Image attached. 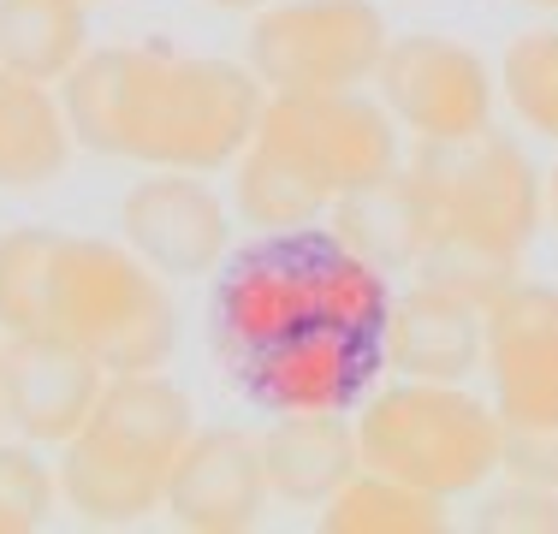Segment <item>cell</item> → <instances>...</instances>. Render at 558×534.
Masks as SVG:
<instances>
[{
	"label": "cell",
	"mask_w": 558,
	"mask_h": 534,
	"mask_svg": "<svg viewBox=\"0 0 558 534\" xmlns=\"http://www.w3.org/2000/svg\"><path fill=\"white\" fill-rule=\"evenodd\" d=\"M547 220L558 226V167L547 172Z\"/></svg>",
	"instance_id": "cell-27"
},
{
	"label": "cell",
	"mask_w": 558,
	"mask_h": 534,
	"mask_svg": "<svg viewBox=\"0 0 558 534\" xmlns=\"http://www.w3.org/2000/svg\"><path fill=\"white\" fill-rule=\"evenodd\" d=\"M387 43L375 0H268L250 24L244 65L268 89H363Z\"/></svg>",
	"instance_id": "cell-8"
},
{
	"label": "cell",
	"mask_w": 558,
	"mask_h": 534,
	"mask_svg": "<svg viewBox=\"0 0 558 534\" xmlns=\"http://www.w3.org/2000/svg\"><path fill=\"white\" fill-rule=\"evenodd\" d=\"M499 96L517 125L558 143V24H529L499 53Z\"/></svg>",
	"instance_id": "cell-22"
},
{
	"label": "cell",
	"mask_w": 558,
	"mask_h": 534,
	"mask_svg": "<svg viewBox=\"0 0 558 534\" xmlns=\"http://www.w3.org/2000/svg\"><path fill=\"white\" fill-rule=\"evenodd\" d=\"M60 226H12L0 232V339L48 332V298H54Z\"/></svg>",
	"instance_id": "cell-21"
},
{
	"label": "cell",
	"mask_w": 558,
	"mask_h": 534,
	"mask_svg": "<svg viewBox=\"0 0 558 534\" xmlns=\"http://www.w3.org/2000/svg\"><path fill=\"white\" fill-rule=\"evenodd\" d=\"M410 172L434 220V250L416 274L470 286L482 298L517 279V262L547 220V172H535L523 143L505 131H482L470 143H416Z\"/></svg>",
	"instance_id": "cell-4"
},
{
	"label": "cell",
	"mask_w": 558,
	"mask_h": 534,
	"mask_svg": "<svg viewBox=\"0 0 558 534\" xmlns=\"http://www.w3.org/2000/svg\"><path fill=\"white\" fill-rule=\"evenodd\" d=\"M322 534H440L446 529V499L410 487L398 475L356 470L315 517Z\"/></svg>",
	"instance_id": "cell-20"
},
{
	"label": "cell",
	"mask_w": 558,
	"mask_h": 534,
	"mask_svg": "<svg viewBox=\"0 0 558 534\" xmlns=\"http://www.w3.org/2000/svg\"><path fill=\"white\" fill-rule=\"evenodd\" d=\"M487 303L494 298H482L470 286L416 274L410 291H392L387 327H380L387 374H410V380H470V368H482Z\"/></svg>",
	"instance_id": "cell-15"
},
{
	"label": "cell",
	"mask_w": 558,
	"mask_h": 534,
	"mask_svg": "<svg viewBox=\"0 0 558 534\" xmlns=\"http://www.w3.org/2000/svg\"><path fill=\"white\" fill-rule=\"evenodd\" d=\"M89 53L84 0H0V72L60 84Z\"/></svg>",
	"instance_id": "cell-19"
},
{
	"label": "cell",
	"mask_w": 558,
	"mask_h": 534,
	"mask_svg": "<svg viewBox=\"0 0 558 534\" xmlns=\"http://www.w3.org/2000/svg\"><path fill=\"white\" fill-rule=\"evenodd\" d=\"M499 475H517V481H541V487H558V427H547V434H505Z\"/></svg>",
	"instance_id": "cell-25"
},
{
	"label": "cell",
	"mask_w": 558,
	"mask_h": 534,
	"mask_svg": "<svg viewBox=\"0 0 558 534\" xmlns=\"http://www.w3.org/2000/svg\"><path fill=\"white\" fill-rule=\"evenodd\" d=\"M262 463H268L274 499L322 511L344 481L363 470L356 422L351 416H274V427L262 434Z\"/></svg>",
	"instance_id": "cell-17"
},
{
	"label": "cell",
	"mask_w": 558,
	"mask_h": 534,
	"mask_svg": "<svg viewBox=\"0 0 558 534\" xmlns=\"http://www.w3.org/2000/svg\"><path fill=\"white\" fill-rule=\"evenodd\" d=\"M375 96L392 113V125L410 131L416 143H470L494 131L499 77L470 43L416 31L387 43L375 65Z\"/></svg>",
	"instance_id": "cell-10"
},
{
	"label": "cell",
	"mask_w": 558,
	"mask_h": 534,
	"mask_svg": "<svg viewBox=\"0 0 558 534\" xmlns=\"http://www.w3.org/2000/svg\"><path fill=\"white\" fill-rule=\"evenodd\" d=\"M108 368L60 332L0 339V416L31 446H65L96 410Z\"/></svg>",
	"instance_id": "cell-13"
},
{
	"label": "cell",
	"mask_w": 558,
	"mask_h": 534,
	"mask_svg": "<svg viewBox=\"0 0 558 534\" xmlns=\"http://www.w3.org/2000/svg\"><path fill=\"white\" fill-rule=\"evenodd\" d=\"M475 529H482V534H558V487L505 475V487H494L482 499Z\"/></svg>",
	"instance_id": "cell-24"
},
{
	"label": "cell",
	"mask_w": 558,
	"mask_h": 534,
	"mask_svg": "<svg viewBox=\"0 0 558 534\" xmlns=\"http://www.w3.org/2000/svg\"><path fill=\"white\" fill-rule=\"evenodd\" d=\"M523 7H541V12H558V0H523Z\"/></svg>",
	"instance_id": "cell-28"
},
{
	"label": "cell",
	"mask_w": 558,
	"mask_h": 534,
	"mask_svg": "<svg viewBox=\"0 0 558 534\" xmlns=\"http://www.w3.org/2000/svg\"><path fill=\"white\" fill-rule=\"evenodd\" d=\"M60 499L54 463H43V446L0 439V534H31L48 523Z\"/></svg>",
	"instance_id": "cell-23"
},
{
	"label": "cell",
	"mask_w": 558,
	"mask_h": 534,
	"mask_svg": "<svg viewBox=\"0 0 558 534\" xmlns=\"http://www.w3.org/2000/svg\"><path fill=\"white\" fill-rule=\"evenodd\" d=\"M208 7H215V12H262L268 0H208Z\"/></svg>",
	"instance_id": "cell-26"
},
{
	"label": "cell",
	"mask_w": 558,
	"mask_h": 534,
	"mask_svg": "<svg viewBox=\"0 0 558 534\" xmlns=\"http://www.w3.org/2000/svg\"><path fill=\"white\" fill-rule=\"evenodd\" d=\"M482 368L505 434L558 427V286L505 279L487 303Z\"/></svg>",
	"instance_id": "cell-11"
},
{
	"label": "cell",
	"mask_w": 558,
	"mask_h": 534,
	"mask_svg": "<svg viewBox=\"0 0 558 534\" xmlns=\"http://www.w3.org/2000/svg\"><path fill=\"white\" fill-rule=\"evenodd\" d=\"M327 226L344 238L351 250H363L368 262H380L387 274H416L434 250V220L428 203H422L416 172L398 160L392 172L344 191L333 208H327Z\"/></svg>",
	"instance_id": "cell-16"
},
{
	"label": "cell",
	"mask_w": 558,
	"mask_h": 534,
	"mask_svg": "<svg viewBox=\"0 0 558 534\" xmlns=\"http://www.w3.org/2000/svg\"><path fill=\"white\" fill-rule=\"evenodd\" d=\"M268 499L274 487H268V463H262V434L196 427L167 475L161 511L196 534H244L262 523Z\"/></svg>",
	"instance_id": "cell-14"
},
{
	"label": "cell",
	"mask_w": 558,
	"mask_h": 534,
	"mask_svg": "<svg viewBox=\"0 0 558 534\" xmlns=\"http://www.w3.org/2000/svg\"><path fill=\"white\" fill-rule=\"evenodd\" d=\"M191 434H196V410L179 380H167L161 368L108 374L96 410L60 446L54 463L60 499L84 523L101 529L143 523V517L161 511L167 475Z\"/></svg>",
	"instance_id": "cell-5"
},
{
	"label": "cell",
	"mask_w": 558,
	"mask_h": 534,
	"mask_svg": "<svg viewBox=\"0 0 558 534\" xmlns=\"http://www.w3.org/2000/svg\"><path fill=\"white\" fill-rule=\"evenodd\" d=\"M119 244L137 250L167 279H208L232 250V208L203 172L149 167L119 196Z\"/></svg>",
	"instance_id": "cell-12"
},
{
	"label": "cell",
	"mask_w": 558,
	"mask_h": 534,
	"mask_svg": "<svg viewBox=\"0 0 558 534\" xmlns=\"http://www.w3.org/2000/svg\"><path fill=\"white\" fill-rule=\"evenodd\" d=\"M84 7H108V0H84Z\"/></svg>",
	"instance_id": "cell-29"
},
{
	"label": "cell",
	"mask_w": 558,
	"mask_h": 534,
	"mask_svg": "<svg viewBox=\"0 0 558 534\" xmlns=\"http://www.w3.org/2000/svg\"><path fill=\"white\" fill-rule=\"evenodd\" d=\"M60 101L77 149L137 167L220 172L256 137L262 84L250 65L167 43L89 48L60 77Z\"/></svg>",
	"instance_id": "cell-1"
},
{
	"label": "cell",
	"mask_w": 558,
	"mask_h": 534,
	"mask_svg": "<svg viewBox=\"0 0 558 534\" xmlns=\"http://www.w3.org/2000/svg\"><path fill=\"white\" fill-rule=\"evenodd\" d=\"M208 291V339L220 363L256 356L303 327H356L380 332L392 310V274L351 250L333 226H274L250 244L226 250Z\"/></svg>",
	"instance_id": "cell-2"
},
{
	"label": "cell",
	"mask_w": 558,
	"mask_h": 534,
	"mask_svg": "<svg viewBox=\"0 0 558 534\" xmlns=\"http://www.w3.org/2000/svg\"><path fill=\"white\" fill-rule=\"evenodd\" d=\"M0 422H7V416H0Z\"/></svg>",
	"instance_id": "cell-30"
},
{
	"label": "cell",
	"mask_w": 558,
	"mask_h": 534,
	"mask_svg": "<svg viewBox=\"0 0 558 534\" xmlns=\"http://www.w3.org/2000/svg\"><path fill=\"white\" fill-rule=\"evenodd\" d=\"M48 332L89 351L108 374L161 368L179 344V303L137 250L108 238H60Z\"/></svg>",
	"instance_id": "cell-7"
},
{
	"label": "cell",
	"mask_w": 558,
	"mask_h": 534,
	"mask_svg": "<svg viewBox=\"0 0 558 534\" xmlns=\"http://www.w3.org/2000/svg\"><path fill=\"white\" fill-rule=\"evenodd\" d=\"M398 167V125L363 89H268L250 149L232 160V208L256 232L327 220L344 191Z\"/></svg>",
	"instance_id": "cell-3"
},
{
	"label": "cell",
	"mask_w": 558,
	"mask_h": 534,
	"mask_svg": "<svg viewBox=\"0 0 558 534\" xmlns=\"http://www.w3.org/2000/svg\"><path fill=\"white\" fill-rule=\"evenodd\" d=\"M72 119L54 84L0 72V191H43L72 167Z\"/></svg>",
	"instance_id": "cell-18"
},
{
	"label": "cell",
	"mask_w": 558,
	"mask_h": 534,
	"mask_svg": "<svg viewBox=\"0 0 558 534\" xmlns=\"http://www.w3.org/2000/svg\"><path fill=\"white\" fill-rule=\"evenodd\" d=\"M380 374H387L380 332L333 327V320L226 363V380L262 416H356L363 398L380 386Z\"/></svg>",
	"instance_id": "cell-9"
},
{
	"label": "cell",
	"mask_w": 558,
	"mask_h": 534,
	"mask_svg": "<svg viewBox=\"0 0 558 534\" xmlns=\"http://www.w3.org/2000/svg\"><path fill=\"white\" fill-rule=\"evenodd\" d=\"M363 470L398 475L434 499H470L499 475L505 427L494 398H475L463 380H398L375 386L356 410Z\"/></svg>",
	"instance_id": "cell-6"
}]
</instances>
